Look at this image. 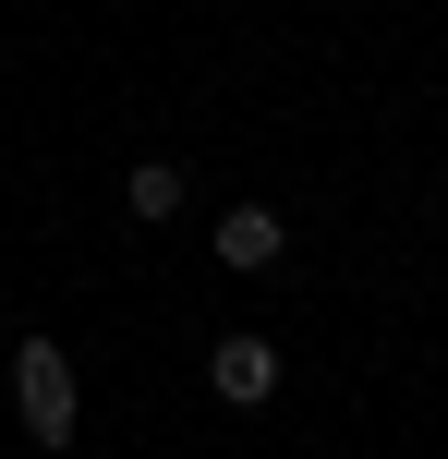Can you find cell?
Returning a JSON list of instances; mask_svg holds the SVG:
<instances>
[{"instance_id":"cell-4","label":"cell","mask_w":448,"mask_h":459,"mask_svg":"<svg viewBox=\"0 0 448 459\" xmlns=\"http://www.w3.org/2000/svg\"><path fill=\"white\" fill-rule=\"evenodd\" d=\"M182 194H194V169H182V158H134L121 206H134V230H170V218H182Z\"/></svg>"},{"instance_id":"cell-2","label":"cell","mask_w":448,"mask_h":459,"mask_svg":"<svg viewBox=\"0 0 448 459\" xmlns=\"http://www.w3.org/2000/svg\"><path fill=\"white\" fill-rule=\"evenodd\" d=\"M206 387H218V411H267V399H279V339L231 326V339L206 351Z\"/></svg>"},{"instance_id":"cell-3","label":"cell","mask_w":448,"mask_h":459,"mask_svg":"<svg viewBox=\"0 0 448 459\" xmlns=\"http://www.w3.org/2000/svg\"><path fill=\"white\" fill-rule=\"evenodd\" d=\"M279 254H291V218L279 206H218V266H231V278H279Z\"/></svg>"},{"instance_id":"cell-1","label":"cell","mask_w":448,"mask_h":459,"mask_svg":"<svg viewBox=\"0 0 448 459\" xmlns=\"http://www.w3.org/2000/svg\"><path fill=\"white\" fill-rule=\"evenodd\" d=\"M13 411H24V436H37V459H61L85 436V387H73L61 339H13Z\"/></svg>"}]
</instances>
